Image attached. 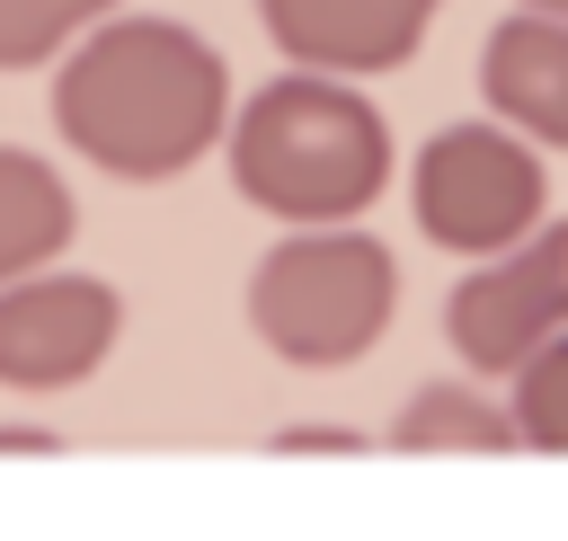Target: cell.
Wrapping results in <instances>:
<instances>
[{
    "label": "cell",
    "instance_id": "8fae6325",
    "mask_svg": "<svg viewBox=\"0 0 568 541\" xmlns=\"http://www.w3.org/2000/svg\"><path fill=\"white\" fill-rule=\"evenodd\" d=\"M506 381H515V390H506L515 443H524V452H559V461H568V328H559V337H541Z\"/></svg>",
    "mask_w": 568,
    "mask_h": 541
},
{
    "label": "cell",
    "instance_id": "5bb4252c",
    "mask_svg": "<svg viewBox=\"0 0 568 541\" xmlns=\"http://www.w3.org/2000/svg\"><path fill=\"white\" fill-rule=\"evenodd\" d=\"M0 452H62V435H44V426H0Z\"/></svg>",
    "mask_w": 568,
    "mask_h": 541
},
{
    "label": "cell",
    "instance_id": "ba28073f",
    "mask_svg": "<svg viewBox=\"0 0 568 541\" xmlns=\"http://www.w3.org/2000/svg\"><path fill=\"white\" fill-rule=\"evenodd\" d=\"M479 98L497 124H515L541 151H568V18L506 9L479 44Z\"/></svg>",
    "mask_w": 568,
    "mask_h": 541
},
{
    "label": "cell",
    "instance_id": "30bf717a",
    "mask_svg": "<svg viewBox=\"0 0 568 541\" xmlns=\"http://www.w3.org/2000/svg\"><path fill=\"white\" fill-rule=\"evenodd\" d=\"M390 452H524L515 443V417H506V399H488L479 390V372L470 381H426V390H408L399 399V417H390Z\"/></svg>",
    "mask_w": 568,
    "mask_h": 541
},
{
    "label": "cell",
    "instance_id": "52a82bcc",
    "mask_svg": "<svg viewBox=\"0 0 568 541\" xmlns=\"http://www.w3.org/2000/svg\"><path fill=\"white\" fill-rule=\"evenodd\" d=\"M435 9H444V0H257L266 44H275L293 71H337V80L399 71V62L426 44Z\"/></svg>",
    "mask_w": 568,
    "mask_h": 541
},
{
    "label": "cell",
    "instance_id": "6da1fadb",
    "mask_svg": "<svg viewBox=\"0 0 568 541\" xmlns=\"http://www.w3.org/2000/svg\"><path fill=\"white\" fill-rule=\"evenodd\" d=\"M231 124V62L178 18H98L62 44L53 71V133L133 186L186 177Z\"/></svg>",
    "mask_w": 568,
    "mask_h": 541
},
{
    "label": "cell",
    "instance_id": "5b68a950",
    "mask_svg": "<svg viewBox=\"0 0 568 541\" xmlns=\"http://www.w3.org/2000/svg\"><path fill=\"white\" fill-rule=\"evenodd\" d=\"M559 328H568V222H532L524 239L470 257V275L444 302V346L479 381L488 372H515Z\"/></svg>",
    "mask_w": 568,
    "mask_h": 541
},
{
    "label": "cell",
    "instance_id": "9c48e42d",
    "mask_svg": "<svg viewBox=\"0 0 568 541\" xmlns=\"http://www.w3.org/2000/svg\"><path fill=\"white\" fill-rule=\"evenodd\" d=\"M80 231V204L62 186V169L44 151H18L0 142V284L27 275V266H53Z\"/></svg>",
    "mask_w": 568,
    "mask_h": 541
},
{
    "label": "cell",
    "instance_id": "277c9868",
    "mask_svg": "<svg viewBox=\"0 0 568 541\" xmlns=\"http://www.w3.org/2000/svg\"><path fill=\"white\" fill-rule=\"evenodd\" d=\"M408 204H417V231L435 248L488 257L550 213L541 142H524L515 124H444L408 169Z\"/></svg>",
    "mask_w": 568,
    "mask_h": 541
},
{
    "label": "cell",
    "instance_id": "9a60e30c",
    "mask_svg": "<svg viewBox=\"0 0 568 541\" xmlns=\"http://www.w3.org/2000/svg\"><path fill=\"white\" fill-rule=\"evenodd\" d=\"M515 9H550V18H568V0H515Z\"/></svg>",
    "mask_w": 568,
    "mask_h": 541
},
{
    "label": "cell",
    "instance_id": "8992f818",
    "mask_svg": "<svg viewBox=\"0 0 568 541\" xmlns=\"http://www.w3.org/2000/svg\"><path fill=\"white\" fill-rule=\"evenodd\" d=\"M124 337V293L106 275L27 266L0 284V390H71Z\"/></svg>",
    "mask_w": 568,
    "mask_h": 541
},
{
    "label": "cell",
    "instance_id": "3957f363",
    "mask_svg": "<svg viewBox=\"0 0 568 541\" xmlns=\"http://www.w3.org/2000/svg\"><path fill=\"white\" fill-rule=\"evenodd\" d=\"M399 302V266L364 222H284V239L248 266V328L266 355L328 372L382 346Z\"/></svg>",
    "mask_w": 568,
    "mask_h": 541
},
{
    "label": "cell",
    "instance_id": "7c38bea8",
    "mask_svg": "<svg viewBox=\"0 0 568 541\" xmlns=\"http://www.w3.org/2000/svg\"><path fill=\"white\" fill-rule=\"evenodd\" d=\"M115 0H0V71H36L53 62L80 27H98Z\"/></svg>",
    "mask_w": 568,
    "mask_h": 541
},
{
    "label": "cell",
    "instance_id": "7a4b0ae2",
    "mask_svg": "<svg viewBox=\"0 0 568 541\" xmlns=\"http://www.w3.org/2000/svg\"><path fill=\"white\" fill-rule=\"evenodd\" d=\"M222 151H231V186L275 222H355L390 186V124L337 71L266 80L222 124Z\"/></svg>",
    "mask_w": 568,
    "mask_h": 541
},
{
    "label": "cell",
    "instance_id": "4fadbf2b",
    "mask_svg": "<svg viewBox=\"0 0 568 541\" xmlns=\"http://www.w3.org/2000/svg\"><path fill=\"white\" fill-rule=\"evenodd\" d=\"M266 452H337V461H355L364 443L346 426H284V435H266Z\"/></svg>",
    "mask_w": 568,
    "mask_h": 541
}]
</instances>
